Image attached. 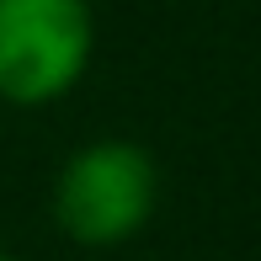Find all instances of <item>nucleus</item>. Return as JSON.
I'll return each instance as SVG.
<instances>
[{
    "label": "nucleus",
    "mask_w": 261,
    "mask_h": 261,
    "mask_svg": "<svg viewBox=\"0 0 261 261\" xmlns=\"http://www.w3.org/2000/svg\"><path fill=\"white\" fill-rule=\"evenodd\" d=\"M0 261H16V256H6V251H0Z\"/></svg>",
    "instance_id": "7ed1b4c3"
},
{
    "label": "nucleus",
    "mask_w": 261,
    "mask_h": 261,
    "mask_svg": "<svg viewBox=\"0 0 261 261\" xmlns=\"http://www.w3.org/2000/svg\"><path fill=\"white\" fill-rule=\"evenodd\" d=\"M160 197V171L134 139H96L75 149L54 181V219L75 245L107 251L134 240Z\"/></svg>",
    "instance_id": "f257e3e1"
},
{
    "label": "nucleus",
    "mask_w": 261,
    "mask_h": 261,
    "mask_svg": "<svg viewBox=\"0 0 261 261\" xmlns=\"http://www.w3.org/2000/svg\"><path fill=\"white\" fill-rule=\"evenodd\" d=\"M96 48L91 0H0V101L48 107L80 86Z\"/></svg>",
    "instance_id": "f03ea898"
}]
</instances>
